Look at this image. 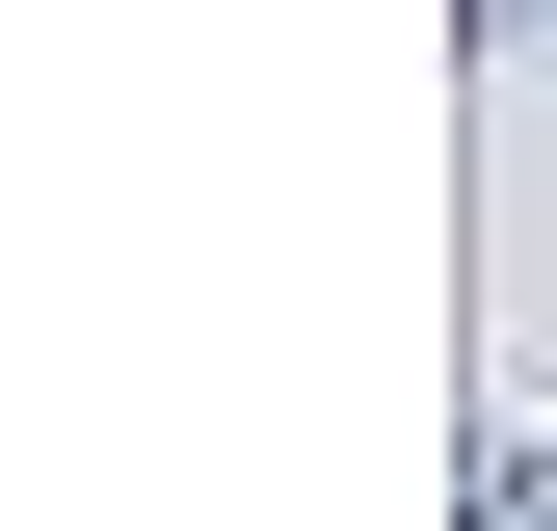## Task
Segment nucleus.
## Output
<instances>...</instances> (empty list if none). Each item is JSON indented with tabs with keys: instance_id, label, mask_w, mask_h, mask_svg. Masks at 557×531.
<instances>
[]
</instances>
